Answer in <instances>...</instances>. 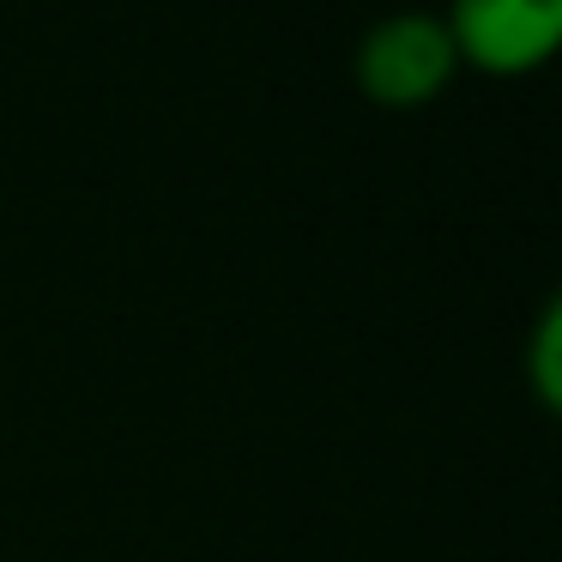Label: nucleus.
Segmentation results:
<instances>
[{
    "label": "nucleus",
    "mask_w": 562,
    "mask_h": 562,
    "mask_svg": "<svg viewBox=\"0 0 562 562\" xmlns=\"http://www.w3.org/2000/svg\"><path fill=\"white\" fill-rule=\"evenodd\" d=\"M460 49L441 13H387L357 43V86L381 103H417L453 74Z\"/></svg>",
    "instance_id": "f257e3e1"
},
{
    "label": "nucleus",
    "mask_w": 562,
    "mask_h": 562,
    "mask_svg": "<svg viewBox=\"0 0 562 562\" xmlns=\"http://www.w3.org/2000/svg\"><path fill=\"white\" fill-rule=\"evenodd\" d=\"M441 19L465 61L490 74H520L550 55L562 31V0H448Z\"/></svg>",
    "instance_id": "f03ea898"
},
{
    "label": "nucleus",
    "mask_w": 562,
    "mask_h": 562,
    "mask_svg": "<svg viewBox=\"0 0 562 562\" xmlns=\"http://www.w3.org/2000/svg\"><path fill=\"white\" fill-rule=\"evenodd\" d=\"M557 327H562L557 303H544V315H538V345H532V369H538V393H544V400L562 393V381H557Z\"/></svg>",
    "instance_id": "7ed1b4c3"
}]
</instances>
